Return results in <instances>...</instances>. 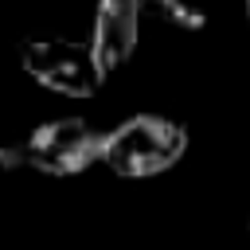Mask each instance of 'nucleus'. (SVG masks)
<instances>
[{"instance_id": "obj_1", "label": "nucleus", "mask_w": 250, "mask_h": 250, "mask_svg": "<svg viewBox=\"0 0 250 250\" xmlns=\"http://www.w3.org/2000/svg\"><path fill=\"white\" fill-rule=\"evenodd\" d=\"M188 152V129L164 113H133L102 133V164L125 180H148L180 164Z\"/></svg>"}, {"instance_id": "obj_2", "label": "nucleus", "mask_w": 250, "mask_h": 250, "mask_svg": "<svg viewBox=\"0 0 250 250\" xmlns=\"http://www.w3.org/2000/svg\"><path fill=\"white\" fill-rule=\"evenodd\" d=\"M20 70L66 98H94L105 82L102 66L94 62L86 39H62V35H31L20 43Z\"/></svg>"}, {"instance_id": "obj_3", "label": "nucleus", "mask_w": 250, "mask_h": 250, "mask_svg": "<svg viewBox=\"0 0 250 250\" xmlns=\"http://www.w3.org/2000/svg\"><path fill=\"white\" fill-rule=\"evenodd\" d=\"M23 168L43 176H78L102 156V129L86 117H51L20 141Z\"/></svg>"}, {"instance_id": "obj_4", "label": "nucleus", "mask_w": 250, "mask_h": 250, "mask_svg": "<svg viewBox=\"0 0 250 250\" xmlns=\"http://www.w3.org/2000/svg\"><path fill=\"white\" fill-rule=\"evenodd\" d=\"M137 35H141V4L137 0H98L94 31H90L86 47L105 78L129 62V55L137 51Z\"/></svg>"}, {"instance_id": "obj_5", "label": "nucleus", "mask_w": 250, "mask_h": 250, "mask_svg": "<svg viewBox=\"0 0 250 250\" xmlns=\"http://www.w3.org/2000/svg\"><path fill=\"white\" fill-rule=\"evenodd\" d=\"M141 12L172 23V27H184V31H203L207 27V12L195 4V0H137Z\"/></svg>"}, {"instance_id": "obj_6", "label": "nucleus", "mask_w": 250, "mask_h": 250, "mask_svg": "<svg viewBox=\"0 0 250 250\" xmlns=\"http://www.w3.org/2000/svg\"><path fill=\"white\" fill-rule=\"evenodd\" d=\"M246 20H250V0H246Z\"/></svg>"}, {"instance_id": "obj_7", "label": "nucleus", "mask_w": 250, "mask_h": 250, "mask_svg": "<svg viewBox=\"0 0 250 250\" xmlns=\"http://www.w3.org/2000/svg\"><path fill=\"white\" fill-rule=\"evenodd\" d=\"M246 230H250V215H246Z\"/></svg>"}]
</instances>
